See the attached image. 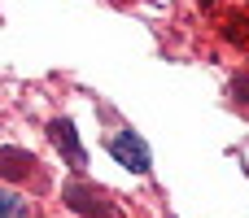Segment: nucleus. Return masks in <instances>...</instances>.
<instances>
[{
    "label": "nucleus",
    "mask_w": 249,
    "mask_h": 218,
    "mask_svg": "<svg viewBox=\"0 0 249 218\" xmlns=\"http://www.w3.org/2000/svg\"><path fill=\"white\" fill-rule=\"evenodd\" d=\"M201 4L228 31V39H249V0H201Z\"/></svg>",
    "instance_id": "nucleus-1"
},
{
    "label": "nucleus",
    "mask_w": 249,
    "mask_h": 218,
    "mask_svg": "<svg viewBox=\"0 0 249 218\" xmlns=\"http://www.w3.org/2000/svg\"><path fill=\"white\" fill-rule=\"evenodd\" d=\"M109 153L118 157V166H127L131 175H144L149 170V144L136 135V131H118L109 140Z\"/></svg>",
    "instance_id": "nucleus-2"
},
{
    "label": "nucleus",
    "mask_w": 249,
    "mask_h": 218,
    "mask_svg": "<svg viewBox=\"0 0 249 218\" xmlns=\"http://www.w3.org/2000/svg\"><path fill=\"white\" fill-rule=\"evenodd\" d=\"M61 197H66V205H70V210H79L83 218H118V210H114L96 188H88V184H70Z\"/></svg>",
    "instance_id": "nucleus-3"
},
{
    "label": "nucleus",
    "mask_w": 249,
    "mask_h": 218,
    "mask_svg": "<svg viewBox=\"0 0 249 218\" xmlns=\"http://www.w3.org/2000/svg\"><path fill=\"white\" fill-rule=\"evenodd\" d=\"M48 140L66 153V162L70 166H83L88 157H83V144H79V135H74V122L70 118H57V122H48Z\"/></svg>",
    "instance_id": "nucleus-4"
},
{
    "label": "nucleus",
    "mask_w": 249,
    "mask_h": 218,
    "mask_svg": "<svg viewBox=\"0 0 249 218\" xmlns=\"http://www.w3.org/2000/svg\"><path fill=\"white\" fill-rule=\"evenodd\" d=\"M35 170V162H31V153L26 149H0V179H9V184H22L26 175Z\"/></svg>",
    "instance_id": "nucleus-5"
},
{
    "label": "nucleus",
    "mask_w": 249,
    "mask_h": 218,
    "mask_svg": "<svg viewBox=\"0 0 249 218\" xmlns=\"http://www.w3.org/2000/svg\"><path fill=\"white\" fill-rule=\"evenodd\" d=\"M0 218H26V201L18 192H0Z\"/></svg>",
    "instance_id": "nucleus-6"
},
{
    "label": "nucleus",
    "mask_w": 249,
    "mask_h": 218,
    "mask_svg": "<svg viewBox=\"0 0 249 218\" xmlns=\"http://www.w3.org/2000/svg\"><path fill=\"white\" fill-rule=\"evenodd\" d=\"M232 96H236L241 105H249V74H236V79H232Z\"/></svg>",
    "instance_id": "nucleus-7"
}]
</instances>
